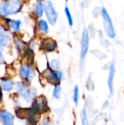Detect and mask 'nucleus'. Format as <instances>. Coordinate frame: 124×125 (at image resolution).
Listing matches in <instances>:
<instances>
[{"label":"nucleus","mask_w":124,"mask_h":125,"mask_svg":"<svg viewBox=\"0 0 124 125\" xmlns=\"http://www.w3.org/2000/svg\"><path fill=\"white\" fill-rule=\"evenodd\" d=\"M22 7L19 0H10L0 3V15L6 16L11 14L17 13Z\"/></svg>","instance_id":"1"},{"label":"nucleus","mask_w":124,"mask_h":125,"mask_svg":"<svg viewBox=\"0 0 124 125\" xmlns=\"http://www.w3.org/2000/svg\"><path fill=\"white\" fill-rule=\"evenodd\" d=\"M102 15L103 26H104L105 34L110 38H115L116 36V32L112 19L110 18V15L105 7H103L102 9Z\"/></svg>","instance_id":"2"},{"label":"nucleus","mask_w":124,"mask_h":125,"mask_svg":"<svg viewBox=\"0 0 124 125\" xmlns=\"http://www.w3.org/2000/svg\"><path fill=\"white\" fill-rule=\"evenodd\" d=\"M44 8L48 22L51 25H55L58 20V13L53 7V3L50 0H46L44 4Z\"/></svg>","instance_id":"3"},{"label":"nucleus","mask_w":124,"mask_h":125,"mask_svg":"<svg viewBox=\"0 0 124 125\" xmlns=\"http://www.w3.org/2000/svg\"><path fill=\"white\" fill-rule=\"evenodd\" d=\"M43 76L49 83L56 85L59 83L63 78V73L58 70H52L49 68L43 73Z\"/></svg>","instance_id":"4"},{"label":"nucleus","mask_w":124,"mask_h":125,"mask_svg":"<svg viewBox=\"0 0 124 125\" xmlns=\"http://www.w3.org/2000/svg\"><path fill=\"white\" fill-rule=\"evenodd\" d=\"M90 44V35L87 29H84L82 33L81 42H80V59H84L88 52Z\"/></svg>","instance_id":"5"},{"label":"nucleus","mask_w":124,"mask_h":125,"mask_svg":"<svg viewBox=\"0 0 124 125\" xmlns=\"http://www.w3.org/2000/svg\"><path fill=\"white\" fill-rule=\"evenodd\" d=\"M17 116L20 119H29V121L34 122L35 120V116L37 114L34 109H24V108H18L16 110Z\"/></svg>","instance_id":"6"},{"label":"nucleus","mask_w":124,"mask_h":125,"mask_svg":"<svg viewBox=\"0 0 124 125\" xmlns=\"http://www.w3.org/2000/svg\"><path fill=\"white\" fill-rule=\"evenodd\" d=\"M40 48L46 52H53L57 48V42L50 37L45 38L41 41Z\"/></svg>","instance_id":"7"},{"label":"nucleus","mask_w":124,"mask_h":125,"mask_svg":"<svg viewBox=\"0 0 124 125\" xmlns=\"http://www.w3.org/2000/svg\"><path fill=\"white\" fill-rule=\"evenodd\" d=\"M32 107L33 109L37 111V113H41V112H44L47 110L48 108V105H47V100L45 99V97H44L43 96L39 97H37L33 103L32 104Z\"/></svg>","instance_id":"8"},{"label":"nucleus","mask_w":124,"mask_h":125,"mask_svg":"<svg viewBox=\"0 0 124 125\" xmlns=\"http://www.w3.org/2000/svg\"><path fill=\"white\" fill-rule=\"evenodd\" d=\"M115 74V66L114 64H111L109 68V75H108V88L110 91V94L113 95L114 92V78Z\"/></svg>","instance_id":"9"},{"label":"nucleus","mask_w":124,"mask_h":125,"mask_svg":"<svg viewBox=\"0 0 124 125\" xmlns=\"http://www.w3.org/2000/svg\"><path fill=\"white\" fill-rule=\"evenodd\" d=\"M20 75L22 78L30 81L34 78V72L29 66H22L20 68Z\"/></svg>","instance_id":"10"},{"label":"nucleus","mask_w":124,"mask_h":125,"mask_svg":"<svg viewBox=\"0 0 124 125\" xmlns=\"http://www.w3.org/2000/svg\"><path fill=\"white\" fill-rule=\"evenodd\" d=\"M17 88L19 92V93L22 95V97L26 99V100H29L32 97V93L22 83H17Z\"/></svg>","instance_id":"11"},{"label":"nucleus","mask_w":124,"mask_h":125,"mask_svg":"<svg viewBox=\"0 0 124 125\" xmlns=\"http://www.w3.org/2000/svg\"><path fill=\"white\" fill-rule=\"evenodd\" d=\"M10 40V34L4 28H0V46H6Z\"/></svg>","instance_id":"12"},{"label":"nucleus","mask_w":124,"mask_h":125,"mask_svg":"<svg viewBox=\"0 0 124 125\" xmlns=\"http://www.w3.org/2000/svg\"><path fill=\"white\" fill-rule=\"evenodd\" d=\"M0 116L4 125H14V116L10 112H2L0 114Z\"/></svg>","instance_id":"13"},{"label":"nucleus","mask_w":124,"mask_h":125,"mask_svg":"<svg viewBox=\"0 0 124 125\" xmlns=\"http://www.w3.org/2000/svg\"><path fill=\"white\" fill-rule=\"evenodd\" d=\"M8 24L9 26L10 27V29L14 31V32H17L19 31L20 27V21H14V20H10L8 21Z\"/></svg>","instance_id":"14"},{"label":"nucleus","mask_w":124,"mask_h":125,"mask_svg":"<svg viewBox=\"0 0 124 125\" xmlns=\"http://www.w3.org/2000/svg\"><path fill=\"white\" fill-rule=\"evenodd\" d=\"M45 11V8H44V4H42V1H37V3L36 4L35 6V13L38 17H42L43 15V12Z\"/></svg>","instance_id":"15"},{"label":"nucleus","mask_w":124,"mask_h":125,"mask_svg":"<svg viewBox=\"0 0 124 125\" xmlns=\"http://www.w3.org/2000/svg\"><path fill=\"white\" fill-rule=\"evenodd\" d=\"M1 86L5 91H10L13 87V82L11 80H2Z\"/></svg>","instance_id":"16"},{"label":"nucleus","mask_w":124,"mask_h":125,"mask_svg":"<svg viewBox=\"0 0 124 125\" xmlns=\"http://www.w3.org/2000/svg\"><path fill=\"white\" fill-rule=\"evenodd\" d=\"M39 28L45 34H48L49 31V27H48V23L44 20H41L39 21Z\"/></svg>","instance_id":"17"},{"label":"nucleus","mask_w":124,"mask_h":125,"mask_svg":"<svg viewBox=\"0 0 124 125\" xmlns=\"http://www.w3.org/2000/svg\"><path fill=\"white\" fill-rule=\"evenodd\" d=\"M61 86L59 83L56 84L53 91V97L56 99H59L61 97Z\"/></svg>","instance_id":"18"},{"label":"nucleus","mask_w":124,"mask_h":125,"mask_svg":"<svg viewBox=\"0 0 124 125\" xmlns=\"http://www.w3.org/2000/svg\"><path fill=\"white\" fill-rule=\"evenodd\" d=\"M64 12H65V15H66V17L67 18V21H68V23H69V25L70 26H73V23H74V21H73V18H72V15L71 14V12L69 9L68 7H66L64 8Z\"/></svg>","instance_id":"19"},{"label":"nucleus","mask_w":124,"mask_h":125,"mask_svg":"<svg viewBox=\"0 0 124 125\" xmlns=\"http://www.w3.org/2000/svg\"><path fill=\"white\" fill-rule=\"evenodd\" d=\"M79 98H80L79 87L77 86H75V88H74V92H73V100H74V103H75V104L76 105H78Z\"/></svg>","instance_id":"20"},{"label":"nucleus","mask_w":124,"mask_h":125,"mask_svg":"<svg viewBox=\"0 0 124 125\" xmlns=\"http://www.w3.org/2000/svg\"><path fill=\"white\" fill-rule=\"evenodd\" d=\"M81 122H82V125H88L87 120V115L85 110L82 111L81 112Z\"/></svg>","instance_id":"21"},{"label":"nucleus","mask_w":124,"mask_h":125,"mask_svg":"<svg viewBox=\"0 0 124 125\" xmlns=\"http://www.w3.org/2000/svg\"><path fill=\"white\" fill-rule=\"evenodd\" d=\"M51 67L54 68V70H57L59 67V62L56 59H53L51 61Z\"/></svg>","instance_id":"22"},{"label":"nucleus","mask_w":124,"mask_h":125,"mask_svg":"<svg viewBox=\"0 0 124 125\" xmlns=\"http://www.w3.org/2000/svg\"><path fill=\"white\" fill-rule=\"evenodd\" d=\"M3 61H4V59H3L2 54H1V51H0V63L3 62Z\"/></svg>","instance_id":"23"},{"label":"nucleus","mask_w":124,"mask_h":125,"mask_svg":"<svg viewBox=\"0 0 124 125\" xmlns=\"http://www.w3.org/2000/svg\"><path fill=\"white\" fill-rule=\"evenodd\" d=\"M42 125H49V124H48V122L47 121H44Z\"/></svg>","instance_id":"24"},{"label":"nucleus","mask_w":124,"mask_h":125,"mask_svg":"<svg viewBox=\"0 0 124 125\" xmlns=\"http://www.w3.org/2000/svg\"><path fill=\"white\" fill-rule=\"evenodd\" d=\"M33 125V124H31V125Z\"/></svg>","instance_id":"25"},{"label":"nucleus","mask_w":124,"mask_h":125,"mask_svg":"<svg viewBox=\"0 0 124 125\" xmlns=\"http://www.w3.org/2000/svg\"><path fill=\"white\" fill-rule=\"evenodd\" d=\"M0 96H1V93H0Z\"/></svg>","instance_id":"26"},{"label":"nucleus","mask_w":124,"mask_h":125,"mask_svg":"<svg viewBox=\"0 0 124 125\" xmlns=\"http://www.w3.org/2000/svg\"><path fill=\"white\" fill-rule=\"evenodd\" d=\"M67 1H68V0H67Z\"/></svg>","instance_id":"27"}]
</instances>
